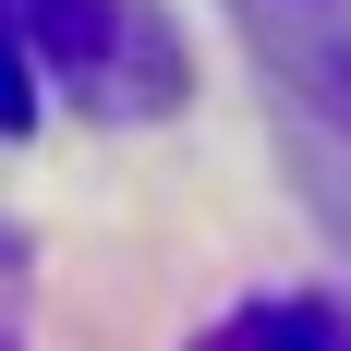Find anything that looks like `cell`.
I'll use <instances>...</instances> for the list:
<instances>
[{
  "instance_id": "6da1fadb",
  "label": "cell",
  "mask_w": 351,
  "mask_h": 351,
  "mask_svg": "<svg viewBox=\"0 0 351 351\" xmlns=\"http://www.w3.org/2000/svg\"><path fill=\"white\" fill-rule=\"evenodd\" d=\"M36 97H73L85 121H158L182 109V36L145 0H0Z\"/></svg>"
},
{
  "instance_id": "7a4b0ae2",
  "label": "cell",
  "mask_w": 351,
  "mask_h": 351,
  "mask_svg": "<svg viewBox=\"0 0 351 351\" xmlns=\"http://www.w3.org/2000/svg\"><path fill=\"white\" fill-rule=\"evenodd\" d=\"M194 351H351V315H339V303H303V291H279V303H243L230 327H206Z\"/></svg>"
},
{
  "instance_id": "3957f363",
  "label": "cell",
  "mask_w": 351,
  "mask_h": 351,
  "mask_svg": "<svg viewBox=\"0 0 351 351\" xmlns=\"http://www.w3.org/2000/svg\"><path fill=\"white\" fill-rule=\"evenodd\" d=\"M267 61L291 73V97L315 109L327 134H351V36H315V25H279V36H267Z\"/></svg>"
},
{
  "instance_id": "277c9868",
  "label": "cell",
  "mask_w": 351,
  "mask_h": 351,
  "mask_svg": "<svg viewBox=\"0 0 351 351\" xmlns=\"http://www.w3.org/2000/svg\"><path fill=\"white\" fill-rule=\"evenodd\" d=\"M36 73H25V49H12V25H0V134H36Z\"/></svg>"
}]
</instances>
